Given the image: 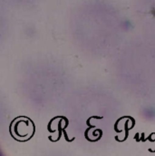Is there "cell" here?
<instances>
[]
</instances>
